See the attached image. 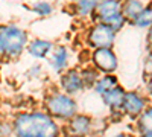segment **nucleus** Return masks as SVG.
<instances>
[{"mask_svg": "<svg viewBox=\"0 0 152 137\" xmlns=\"http://www.w3.org/2000/svg\"><path fill=\"white\" fill-rule=\"evenodd\" d=\"M14 130L18 137H56L58 127L47 114L26 113L20 114L14 122Z\"/></svg>", "mask_w": 152, "mask_h": 137, "instance_id": "1", "label": "nucleus"}, {"mask_svg": "<svg viewBox=\"0 0 152 137\" xmlns=\"http://www.w3.org/2000/svg\"><path fill=\"white\" fill-rule=\"evenodd\" d=\"M26 44V34L17 26L0 28V51L9 56H17Z\"/></svg>", "mask_w": 152, "mask_h": 137, "instance_id": "2", "label": "nucleus"}, {"mask_svg": "<svg viewBox=\"0 0 152 137\" xmlns=\"http://www.w3.org/2000/svg\"><path fill=\"white\" fill-rule=\"evenodd\" d=\"M96 8L99 11V17L102 18L104 24L110 26L113 31L120 29L123 26L125 17L120 12V3H117V2H104V3H99Z\"/></svg>", "mask_w": 152, "mask_h": 137, "instance_id": "3", "label": "nucleus"}, {"mask_svg": "<svg viewBox=\"0 0 152 137\" xmlns=\"http://www.w3.org/2000/svg\"><path fill=\"white\" fill-rule=\"evenodd\" d=\"M47 108L52 114L67 119L72 117L76 113V104L73 99H70L66 95H55L47 101Z\"/></svg>", "mask_w": 152, "mask_h": 137, "instance_id": "4", "label": "nucleus"}, {"mask_svg": "<svg viewBox=\"0 0 152 137\" xmlns=\"http://www.w3.org/2000/svg\"><path fill=\"white\" fill-rule=\"evenodd\" d=\"M90 38V43L97 47V49H108L111 44H113V40H114V31L107 26V24L100 23L97 26H94L88 35Z\"/></svg>", "mask_w": 152, "mask_h": 137, "instance_id": "5", "label": "nucleus"}, {"mask_svg": "<svg viewBox=\"0 0 152 137\" xmlns=\"http://www.w3.org/2000/svg\"><path fill=\"white\" fill-rule=\"evenodd\" d=\"M93 61L104 72H113L117 67V59L110 49H97L93 53Z\"/></svg>", "mask_w": 152, "mask_h": 137, "instance_id": "6", "label": "nucleus"}, {"mask_svg": "<svg viewBox=\"0 0 152 137\" xmlns=\"http://www.w3.org/2000/svg\"><path fill=\"white\" fill-rule=\"evenodd\" d=\"M143 107H145V102L143 99L138 96L137 93H128L125 95V99H123V108L128 114L131 116H137L143 111Z\"/></svg>", "mask_w": 152, "mask_h": 137, "instance_id": "7", "label": "nucleus"}, {"mask_svg": "<svg viewBox=\"0 0 152 137\" xmlns=\"http://www.w3.org/2000/svg\"><path fill=\"white\" fill-rule=\"evenodd\" d=\"M62 87L67 93H76L82 89V78L78 72L70 70L62 76Z\"/></svg>", "mask_w": 152, "mask_h": 137, "instance_id": "8", "label": "nucleus"}, {"mask_svg": "<svg viewBox=\"0 0 152 137\" xmlns=\"http://www.w3.org/2000/svg\"><path fill=\"white\" fill-rule=\"evenodd\" d=\"M90 125H91V120L88 119V117H85V116H76L70 122V130L76 136H84V134L88 133Z\"/></svg>", "mask_w": 152, "mask_h": 137, "instance_id": "9", "label": "nucleus"}, {"mask_svg": "<svg viewBox=\"0 0 152 137\" xmlns=\"http://www.w3.org/2000/svg\"><path fill=\"white\" fill-rule=\"evenodd\" d=\"M123 99H125V93H123L122 89H119V87H116V89H113V90H110L108 93L104 95L105 104H108L113 108H117V107L123 105Z\"/></svg>", "mask_w": 152, "mask_h": 137, "instance_id": "10", "label": "nucleus"}, {"mask_svg": "<svg viewBox=\"0 0 152 137\" xmlns=\"http://www.w3.org/2000/svg\"><path fill=\"white\" fill-rule=\"evenodd\" d=\"M50 49H52V44H50L49 41H46V40H35L29 46V52L34 56H37V58H43V56H46L49 53Z\"/></svg>", "mask_w": 152, "mask_h": 137, "instance_id": "11", "label": "nucleus"}, {"mask_svg": "<svg viewBox=\"0 0 152 137\" xmlns=\"http://www.w3.org/2000/svg\"><path fill=\"white\" fill-rule=\"evenodd\" d=\"M67 59H69L67 49L66 47H58L53 52V56H52V67L55 70H61L62 67H66Z\"/></svg>", "mask_w": 152, "mask_h": 137, "instance_id": "12", "label": "nucleus"}, {"mask_svg": "<svg viewBox=\"0 0 152 137\" xmlns=\"http://www.w3.org/2000/svg\"><path fill=\"white\" fill-rule=\"evenodd\" d=\"M117 87V81H116V78L114 76H104L100 81H97V84H96V92L97 93H100V95H105V93H108L110 90H113V89H116Z\"/></svg>", "mask_w": 152, "mask_h": 137, "instance_id": "13", "label": "nucleus"}, {"mask_svg": "<svg viewBox=\"0 0 152 137\" xmlns=\"http://www.w3.org/2000/svg\"><path fill=\"white\" fill-rule=\"evenodd\" d=\"M145 9L143 3L140 2H128V3H125L123 5V14L126 17H129L132 20H135L138 15H140V12Z\"/></svg>", "mask_w": 152, "mask_h": 137, "instance_id": "14", "label": "nucleus"}, {"mask_svg": "<svg viewBox=\"0 0 152 137\" xmlns=\"http://www.w3.org/2000/svg\"><path fill=\"white\" fill-rule=\"evenodd\" d=\"M138 130L145 134H152V108L146 110L138 119Z\"/></svg>", "mask_w": 152, "mask_h": 137, "instance_id": "15", "label": "nucleus"}, {"mask_svg": "<svg viewBox=\"0 0 152 137\" xmlns=\"http://www.w3.org/2000/svg\"><path fill=\"white\" fill-rule=\"evenodd\" d=\"M134 24L138 28H146L152 24V8H145L140 12V15L134 20Z\"/></svg>", "mask_w": 152, "mask_h": 137, "instance_id": "16", "label": "nucleus"}, {"mask_svg": "<svg viewBox=\"0 0 152 137\" xmlns=\"http://www.w3.org/2000/svg\"><path fill=\"white\" fill-rule=\"evenodd\" d=\"M96 6H97V3H94V2H79L78 3V11H79V14L87 15V14H90Z\"/></svg>", "mask_w": 152, "mask_h": 137, "instance_id": "17", "label": "nucleus"}, {"mask_svg": "<svg viewBox=\"0 0 152 137\" xmlns=\"http://www.w3.org/2000/svg\"><path fill=\"white\" fill-rule=\"evenodd\" d=\"M34 11H37L40 15H49L50 12H52V5H50V3H46V2L37 3V5H34Z\"/></svg>", "mask_w": 152, "mask_h": 137, "instance_id": "18", "label": "nucleus"}, {"mask_svg": "<svg viewBox=\"0 0 152 137\" xmlns=\"http://www.w3.org/2000/svg\"><path fill=\"white\" fill-rule=\"evenodd\" d=\"M149 43L152 44V28H151V31H149Z\"/></svg>", "mask_w": 152, "mask_h": 137, "instance_id": "19", "label": "nucleus"}, {"mask_svg": "<svg viewBox=\"0 0 152 137\" xmlns=\"http://www.w3.org/2000/svg\"><path fill=\"white\" fill-rule=\"evenodd\" d=\"M148 85H149V90L152 92V76H151V79H149V84H148Z\"/></svg>", "mask_w": 152, "mask_h": 137, "instance_id": "20", "label": "nucleus"}, {"mask_svg": "<svg viewBox=\"0 0 152 137\" xmlns=\"http://www.w3.org/2000/svg\"><path fill=\"white\" fill-rule=\"evenodd\" d=\"M143 137H152V134H145Z\"/></svg>", "mask_w": 152, "mask_h": 137, "instance_id": "21", "label": "nucleus"}, {"mask_svg": "<svg viewBox=\"0 0 152 137\" xmlns=\"http://www.w3.org/2000/svg\"><path fill=\"white\" fill-rule=\"evenodd\" d=\"M117 137H125V136H123V134H119V136H117Z\"/></svg>", "mask_w": 152, "mask_h": 137, "instance_id": "22", "label": "nucleus"}, {"mask_svg": "<svg viewBox=\"0 0 152 137\" xmlns=\"http://www.w3.org/2000/svg\"><path fill=\"white\" fill-rule=\"evenodd\" d=\"M0 130H2V123H0Z\"/></svg>", "mask_w": 152, "mask_h": 137, "instance_id": "23", "label": "nucleus"}, {"mask_svg": "<svg viewBox=\"0 0 152 137\" xmlns=\"http://www.w3.org/2000/svg\"><path fill=\"white\" fill-rule=\"evenodd\" d=\"M151 61H152V53H151Z\"/></svg>", "mask_w": 152, "mask_h": 137, "instance_id": "24", "label": "nucleus"}, {"mask_svg": "<svg viewBox=\"0 0 152 137\" xmlns=\"http://www.w3.org/2000/svg\"><path fill=\"white\" fill-rule=\"evenodd\" d=\"M0 53H2V51H0Z\"/></svg>", "mask_w": 152, "mask_h": 137, "instance_id": "25", "label": "nucleus"}]
</instances>
